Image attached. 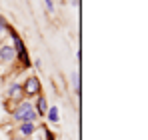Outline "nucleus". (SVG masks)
<instances>
[{
    "instance_id": "0eeeda50",
    "label": "nucleus",
    "mask_w": 148,
    "mask_h": 140,
    "mask_svg": "<svg viewBox=\"0 0 148 140\" xmlns=\"http://www.w3.org/2000/svg\"><path fill=\"white\" fill-rule=\"evenodd\" d=\"M46 118H48L50 122H58L60 120V110H58V106H48V112H46Z\"/></svg>"
},
{
    "instance_id": "1a4fd4ad",
    "label": "nucleus",
    "mask_w": 148,
    "mask_h": 140,
    "mask_svg": "<svg viewBox=\"0 0 148 140\" xmlns=\"http://www.w3.org/2000/svg\"><path fill=\"white\" fill-rule=\"evenodd\" d=\"M72 84H74V90H76V96H80V76H78V72H72Z\"/></svg>"
},
{
    "instance_id": "f8f14e48",
    "label": "nucleus",
    "mask_w": 148,
    "mask_h": 140,
    "mask_svg": "<svg viewBox=\"0 0 148 140\" xmlns=\"http://www.w3.org/2000/svg\"><path fill=\"white\" fill-rule=\"evenodd\" d=\"M46 140H54V134H52V132H48V130H46Z\"/></svg>"
},
{
    "instance_id": "6e6552de",
    "label": "nucleus",
    "mask_w": 148,
    "mask_h": 140,
    "mask_svg": "<svg viewBox=\"0 0 148 140\" xmlns=\"http://www.w3.org/2000/svg\"><path fill=\"white\" fill-rule=\"evenodd\" d=\"M8 94H10L12 98H18V96L22 94V86H20L18 82H12V86L8 88Z\"/></svg>"
},
{
    "instance_id": "4468645a",
    "label": "nucleus",
    "mask_w": 148,
    "mask_h": 140,
    "mask_svg": "<svg viewBox=\"0 0 148 140\" xmlns=\"http://www.w3.org/2000/svg\"><path fill=\"white\" fill-rule=\"evenodd\" d=\"M12 140H22V138H12Z\"/></svg>"
},
{
    "instance_id": "9b49d317",
    "label": "nucleus",
    "mask_w": 148,
    "mask_h": 140,
    "mask_svg": "<svg viewBox=\"0 0 148 140\" xmlns=\"http://www.w3.org/2000/svg\"><path fill=\"white\" fill-rule=\"evenodd\" d=\"M6 28H8V24H6V20H4L2 16H0V34H2V32H4Z\"/></svg>"
},
{
    "instance_id": "f257e3e1",
    "label": "nucleus",
    "mask_w": 148,
    "mask_h": 140,
    "mask_svg": "<svg viewBox=\"0 0 148 140\" xmlns=\"http://www.w3.org/2000/svg\"><path fill=\"white\" fill-rule=\"evenodd\" d=\"M12 118L18 120V122H34V120L38 118V114H36L34 106L24 100V102H20V104L12 110Z\"/></svg>"
},
{
    "instance_id": "7ed1b4c3",
    "label": "nucleus",
    "mask_w": 148,
    "mask_h": 140,
    "mask_svg": "<svg viewBox=\"0 0 148 140\" xmlns=\"http://www.w3.org/2000/svg\"><path fill=\"white\" fill-rule=\"evenodd\" d=\"M22 92L28 94V96H34V94H38L40 92V80L38 78H28L24 84H22Z\"/></svg>"
},
{
    "instance_id": "f03ea898",
    "label": "nucleus",
    "mask_w": 148,
    "mask_h": 140,
    "mask_svg": "<svg viewBox=\"0 0 148 140\" xmlns=\"http://www.w3.org/2000/svg\"><path fill=\"white\" fill-rule=\"evenodd\" d=\"M12 42H14V50H16V56L22 60V64L24 66H30V60L26 58V50H24V42L20 40V36L18 34H14L12 32Z\"/></svg>"
},
{
    "instance_id": "9d476101",
    "label": "nucleus",
    "mask_w": 148,
    "mask_h": 140,
    "mask_svg": "<svg viewBox=\"0 0 148 140\" xmlns=\"http://www.w3.org/2000/svg\"><path fill=\"white\" fill-rule=\"evenodd\" d=\"M44 6H46L48 12H54V2L52 0H44Z\"/></svg>"
},
{
    "instance_id": "423d86ee",
    "label": "nucleus",
    "mask_w": 148,
    "mask_h": 140,
    "mask_svg": "<svg viewBox=\"0 0 148 140\" xmlns=\"http://www.w3.org/2000/svg\"><path fill=\"white\" fill-rule=\"evenodd\" d=\"M46 112H48V102H46L44 96H40V98H38V104H36V114H38V116H44Z\"/></svg>"
},
{
    "instance_id": "20e7f679",
    "label": "nucleus",
    "mask_w": 148,
    "mask_h": 140,
    "mask_svg": "<svg viewBox=\"0 0 148 140\" xmlns=\"http://www.w3.org/2000/svg\"><path fill=\"white\" fill-rule=\"evenodd\" d=\"M0 60L2 62H14L16 60V50H14V46L6 44V46L0 48Z\"/></svg>"
},
{
    "instance_id": "39448f33",
    "label": "nucleus",
    "mask_w": 148,
    "mask_h": 140,
    "mask_svg": "<svg viewBox=\"0 0 148 140\" xmlns=\"http://www.w3.org/2000/svg\"><path fill=\"white\" fill-rule=\"evenodd\" d=\"M34 130H36L34 122H20V134H22V138L32 136V134H34Z\"/></svg>"
},
{
    "instance_id": "ddd939ff",
    "label": "nucleus",
    "mask_w": 148,
    "mask_h": 140,
    "mask_svg": "<svg viewBox=\"0 0 148 140\" xmlns=\"http://www.w3.org/2000/svg\"><path fill=\"white\" fill-rule=\"evenodd\" d=\"M70 4H72V6H78V0H70Z\"/></svg>"
}]
</instances>
